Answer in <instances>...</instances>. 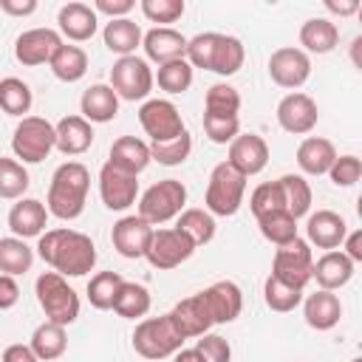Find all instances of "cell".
Segmentation results:
<instances>
[{"mask_svg":"<svg viewBox=\"0 0 362 362\" xmlns=\"http://www.w3.org/2000/svg\"><path fill=\"white\" fill-rule=\"evenodd\" d=\"M37 255L57 272L68 277H82L96 263V246L85 232L76 229H51L40 235Z\"/></svg>","mask_w":362,"mask_h":362,"instance_id":"obj_1","label":"cell"},{"mask_svg":"<svg viewBox=\"0 0 362 362\" xmlns=\"http://www.w3.org/2000/svg\"><path fill=\"white\" fill-rule=\"evenodd\" d=\"M243 42L238 37L229 34H218V31H204L195 34L192 40H187V62L192 68H204L221 76H232L240 71L243 65Z\"/></svg>","mask_w":362,"mask_h":362,"instance_id":"obj_2","label":"cell"},{"mask_svg":"<svg viewBox=\"0 0 362 362\" xmlns=\"http://www.w3.org/2000/svg\"><path fill=\"white\" fill-rule=\"evenodd\" d=\"M88 187H90V173L85 164L79 161H65L54 170L51 175V187H48V212L59 221H74L82 215L85 209V198H88Z\"/></svg>","mask_w":362,"mask_h":362,"instance_id":"obj_3","label":"cell"},{"mask_svg":"<svg viewBox=\"0 0 362 362\" xmlns=\"http://www.w3.org/2000/svg\"><path fill=\"white\" fill-rule=\"evenodd\" d=\"M243 192H246V175H240L229 161H221L209 173V184H206V195H204L206 212L221 215V218L235 215L243 204Z\"/></svg>","mask_w":362,"mask_h":362,"instance_id":"obj_4","label":"cell"},{"mask_svg":"<svg viewBox=\"0 0 362 362\" xmlns=\"http://www.w3.org/2000/svg\"><path fill=\"white\" fill-rule=\"evenodd\" d=\"M37 303L45 311L48 322L57 325H71L79 317V294L65 283L62 274L57 272H42L37 277Z\"/></svg>","mask_w":362,"mask_h":362,"instance_id":"obj_5","label":"cell"},{"mask_svg":"<svg viewBox=\"0 0 362 362\" xmlns=\"http://www.w3.org/2000/svg\"><path fill=\"white\" fill-rule=\"evenodd\" d=\"M181 345H184V337L175 331L170 314H164V317H147L133 331V348L144 359L173 356L175 351H181Z\"/></svg>","mask_w":362,"mask_h":362,"instance_id":"obj_6","label":"cell"},{"mask_svg":"<svg viewBox=\"0 0 362 362\" xmlns=\"http://www.w3.org/2000/svg\"><path fill=\"white\" fill-rule=\"evenodd\" d=\"M184 204H187V187L178 178H164V181H156L150 189H144L139 201V218H144L150 226L164 223L181 215Z\"/></svg>","mask_w":362,"mask_h":362,"instance_id":"obj_7","label":"cell"},{"mask_svg":"<svg viewBox=\"0 0 362 362\" xmlns=\"http://www.w3.org/2000/svg\"><path fill=\"white\" fill-rule=\"evenodd\" d=\"M54 139L57 136L51 122H45L42 116H23V122L14 127L11 150L25 164H40L54 150Z\"/></svg>","mask_w":362,"mask_h":362,"instance_id":"obj_8","label":"cell"},{"mask_svg":"<svg viewBox=\"0 0 362 362\" xmlns=\"http://www.w3.org/2000/svg\"><path fill=\"white\" fill-rule=\"evenodd\" d=\"M110 88L119 99H144L153 88V71L141 57H119L110 68Z\"/></svg>","mask_w":362,"mask_h":362,"instance_id":"obj_9","label":"cell"},{"mask_svg":"<svg viewBox=\"0 0 362 362\" xmlns=\"http://www.w3.org/2000/svg\"><path fill=\"white\" fill-rule=\"evenodd\" d=\"M311 249L305 240L294 238L286 246H277L274 260H272V277L294 286V288H305V283L311 280Z\"/></svg>","mask_w":362,"mask_h":362,"instance_id":"obj_10","label":"cell"},{"mask_svg":"<svg viewBox=\"0 0 362 362\" xmlns=\"http://www.w3.org/2000/svg\"><path fill=\"white\" fill-rule=\"evenodd\" d=\"M139 124L153 139V144L170 141V139H175V136H181L187 130L184 122H181L178 107L170 99H147L139 107Z\"/></svg>","mask_w":362,"mask_h":362,"instance_id":"obj_11","label":"cell"},{"mask_svg":"<svg viewBox=\"0 0 362 362\" xmlns=\"http://www.w3.org/2000/svg\"><path fill=\"white\" fill-rule=\"evenodd\" d=\"M192 252H195V243H192L184 232H178V229L173 226V229H158V232H153V240H150L144 257L150 260L153 269H175V266H181L184 260H189Z\"/></svg>","mask_w":362,"mask_h":362,"instance_id":"obj_12","label":"cell"},{"mask_svg":"<svg viewBox=\"0 0 362 362\" xmlns=\"http://www.w3.org/2000/svg\"><path fill=\"white\" fill-rule=\"evenodd\" d=\"M269 76L280 88H300L311 76V59L303 48H277L269 57Z\"/></svg>","mask_w":362,"mask_h":362,"instance_id":"obj_13","label":"cell"},{"mask_svg":"<svg viewBox=\"0 0 362 362\" xmlns=\"http://www.w3.org/2000/svg\"><path fill=\"white\" fill-rule=\"evenodd\" d=\"M317 119H320V110H317V102L308 93L294 90V93L283 96L280 105H277V122L286 133H294V136L311 133Z\"/></svg>","mask_w":362,"mask_h":362,"instance_id":"obj_14","label":"cell"},{"mask_svg":"<svg viewBox=\"0 0 362 362\" xmlns=\"http://www.w3.org/2000/svg\"><path fill=\"white\" fill-rule=\"evenodd\" d=\"M110 240H113V249L122 255V257H144L150 240H153V226L139 218V215H124L113 223V232H110Z\"/></svg>","mask_w":362,"mask_h":362,"instance_id":"obj_15","label":"cell"},{"mask_svg":"<svg viewBox=\"0 0 362 362\" xmlns=\"http://www.w3.org/2000/svg\"><path fill=\"white\" fill-rule=\"evenodd\" d=\"M99 195H102V201H105L107 209L122 212L130 204H136L139 181H136V175H127V173L116 170L113 164H105L99 170Z\"/></svg>","mask_w":362,"mask_h":362,"instance_id":"obj_16","label":"cell"},{"mask_svg":"<svg viewBox=\"0 0 362 362\" xmlns=\"http://www.w3.org/2000/svg\"><path fill=\"white\" fill-rule=\"evenodd\" d=\"M62 45L59 34L54 28H28L17 37L14 42V57L17 62L34 68V65H42V62H51L54 51Z\"/></svg>","mask_w":362,"mask_h":362,"instance_id":"obj_17","label":"cell"},{"mask_svg":"<svg viewBox=\"0 0 362 362\" xmlns=\"http://www.w3.org/2000/svg\"><path fill=\"white\" fill-rule=\"evenodd\" d=\"M229 164L240 175H257L269 164V144L257 133H243L229 141Z\"/></svg>","mask_w":362,"mask_h":362,"instance_id":"obj_18","label":"cell"},{"mask_svg":"<svg viewBox=\"0 0 362 362\" xmlns=\"http://www.w3.org/2000/svg\"><path fill=\"white\" fill-rule=\"evenodd\" d=\"M170 320H173L175 331H178L184 339H189V337H204V334L215 325L212 317H209V308H206V303H204V297H201V291L192 294V297H187V300H181V303H175L173 311H170Z\"/></svg>","mask_w":362,"mask_h":362,"instance_id":"obj_19","label":"cell"},{"mask_svg":"<svg viewBox=\"0 0 362 362\" xmlns=\"http://www.w3.org/2000/svg\"><path fill=\"white\" fill-rule=\"evenodd\" d=\"M201 297H204V303H206L209 317H212L215 325L218 322H232L240 314V308H243V294H240L238 283H232V280L212 283L209 288L201 291Z\"/></svg>","mask_w":362,"mask_h":362,"instance_id":"obj_20","label":"cell"},{"mask_svg":"<svg viewBox=\"0 0 362 362\" xmlns=\"http://www.w3.org/2000/svg\"><path fill=\"white\" fill-rule=\"evenodd\" d=\"M141 45H144L147 59H153L158 65L173 62V59H184V54H187V37L178 34L175 28H170V25L150 28L141 37Z\"/></svg>","mask_w":362,"mask_h":362,"instance_id":"obj_21","label":"cell"},{"mask_svg":"<svg viewBox=\"0 0 362 362\" xmlns=\"http://www.w3.org/2000/svg\"><path fill=\"white\" fill-rule=\"evenodd\" d=\"M305 235H308V243H314L317 249L334 252V249L345 240L348 223H345L342 215H337V212H331V209H317V212L308 218V223H305Z\"/></svg>","mask_w":362,"mask_h":362,"instance_id":"obj_22","label":"cell"},{"mask_svg":"<svg viewBox=\"0 0 362 362\" xmlns=\"http://www.w3.org/2000/svg\"><path fill=\"white\" fill-rule=\"evenodd\" d=\"M48 221V209L42 201L37 198H20L11 212H8V229L14 232V238L25 240V238H40Z\"/></svg>","mask_w":362,"mask_h":362,"instance_id":"obj_23","label":"cell"},{"mask_svg":"<svg viewBox=\"0 0 362 362\" xmlns=\"http://www.w3.org/2000/svg\"><path fill=\"white\" fill-rule=\"evenodd\" d=\"M54 147L62 156H79L93 144V127L82 116H65L54 127Z\"/></svg>","mask_w":362,"mask_h":362,"instance_id":"obj_24","label":"cell"},{"mask_svg":"<svg viewBox=\"0 0 362 362\" xmlns=\"http://www.w3.org/2000/svg\"><path fill=\"white\" fill-rule=\"evenodd\" d=\"M311 277L317 280V286L322 291H334L342 288L351 277H354V260L345 252H325L314 266H311Z\"/></svg>","mask_w":362,"mask_h":362,"instance_id":"obj_25","label":"cell"},{"mask_svg":"<svg viewBox=\"0 0 362 362\" xmlns=\"http://www.w3.org/2000/svg\"><path fill=\"white\" fill-rule=\"evenodd\" d=\"M57 23H59V31L74 40V42H85L96 34V11L85 3H65L57 14Z\"/></svg>","mask_w":362,"mask_h":362,"instance_id":"obj_26","label":"cell"},{"mask_svg":"<svg viewBox=\"0 0 362 362\" xmlns=\"http://www.w3.org/2000/svg\"><path fill=\"white\" fill-rule=\"evenodd\" d=\"M303 317H305V322H308L314 331H328V328H334V325L339 322V317H342V303H339L337 294L320 288V291H314V294L305 297V303H303Z\"/></svg>","mask_w":362,"mask_h":362,"instance_id":"obj_27","label":"cell"},{"mask_svg":"<svg viewBox=\"0 0 362 362\" xmlns=\"http://www.w3.org/2000/svg\"><path fill=\"white\" fill-rule=\"evenodd\" d=\"M107 164H113L116 170H122L127 175H139L150 164V147L136 136H122L110 144Z\"/></svg>","mask_w":362,"mask_h":362,"instance_id":"obj_28","label":"cell"},{"mask_svg":"<svg viewBox=\"0 0 362 362\" xmlns=\"http://www.w3.org/2000/svg\"><path fill=\"white\" fill-rule=\"evenodd\" d=\"M79 107H82V119L85 122H96V124H105L110 119H116L119 113V96L113 93L110 85H90L82 99H79Z\"/></svg>","mask_w":362,"mask_h":362,"instance_id":"obj_29","label":"cell"},{"mask_svg":"<svg viewBox=\"0 0 362 362\" xmlns=\"http://www.w3.org/2000/svg\"><path fill=\"white\" fill-rule=\"evenodd\" d=\"M337 158V150L328 139L311 136L297 147V167L308 175H325Z\"/></svg>","mask_w":362,"mask_h":362,"instance_id":"obj_30","label":"cell"},{"mask_svg":"<svg viewBox=\"0 0 362 362\" xmlns=\"http://www.w3.org/2000/svg\"><path fill=\"white\" fill-rule=\"evenodd\" d=\"M339 42V28L325 17H311L300 25V45L311 54H328Z\"/></svg>","mask_w":362,"mask_h":362,"instance_id":"obj_31","label":"cell"},{"mask_svg":"<svg viewBox=\"0 0 362 362\" xmlns=\"http://www.w3.org/2000/svg\"><path fill=\"white\" fill-rule=\"evenodd\" d=\"M28 348L34 351V356L40 362H51V359H59L68 348V337H65V325H57V322H42L34 328L31 334V342Z\"/></svg>","mask_w":362,"mask_h":362,"instance_id":"obj_32","label":"cell"},{"mask_svg":"<svg viewBox=\"0 0 362 362\" xmlns=\"http://www.w3.org/2000/svg\"><path fill=\"white\" fill-rule=\"evenodd\" d=\"M141 28L127 20V17H119V20H110L102 31V40L107 45V51L119 54V57H133V51L141 45Z\"/></svg>","mask_w":362,"mask_h":362,"instance_id":"obj_33","label":"cell"},{"mask_svg":"<svg viewBox=\"0 0 362 362\" xmlns=\"http://www.w3.org/2000/svg\"><path fill=\"white\" fill-rule=\"evenodd\" d=\"M51 71H54V76L57 79H62V82H76V79H82L85 76V71H88V54L79 48V45H59L57 51H54V57H51Z\"/></svg>","mask_w":362,"mask_h":362,"instance_id":"obj_34","label":"cell"},{"mask_svg":"<svg viewBox=\"0 0 362 362\" xmlns=\"http://www.w3.org/2000/svg\"><path fill=\"white\" fill-rule=\"evenodd\" d=\"M277 184H280V192H283V209L297 221V218H303L308 209H311V187H308V181L303 178V175H283V178H277Z\"/></svg>","mask_w":362,"mask_h":362,"instance_id":"obj_35","label":"cell"},{"mask_svg":"<svg viewBox=\"0 0 362 362\" xmlns=\"http://www.w3.org/2000/svg\"><path fill=\"white\" fill-rule=\"evenodd\" d=\"M113 311L124 320H136V317H144L150 311V291L141 286V283H122L119 294H116V303H113Z\"/></svg>","mask_w":362,"mask_h":362,"instance_id":"obj_36","label":"cell"},{"mask_svg":"<svg viewBox=\"0 0 362 362\" xmlns=\"http://www.w3.org/2000/svg\"><path fill=\"white\" fill-rule=\"evenodd\" d=\"M175 229L184 232L198 249V246H204V243H209L215 238V218L209 212H204V209H184L178 215Z\"/></svg>","mask_w":362,"mask_h":362,"instance_id":"obj_37","label":"cell"},{"mask_svg":"<svg viewBox=\"0 0 362 362\" xmlns=\"http://www.w3.org/2000/svg\"><path fill=\"white\" fill-rule=\"evenodd\" d=\"M31 102H34L31 88H28L23 79H17V76L0 79V110H3V113H8V116H23V113L31 110Z\"/></svg>","mask_w":362,"mask_h":362,"instance_id":"obj_38","label":"cell"},{"mask_svg":"<svg viewBox=\"0 0 362 362\" xmlns=\"http://www.w3.org/2000/svg\"><path fill=\"white\" fill-rule=\"evenodd\" d=\"M34 263V252L20 238H0V272L3 274H25Z\"/></svg>","mask_w":362,"mask_h":362,"instance_id":"obj_39","label":"cell"},{"mask_svg":"<svg viewBox=\"0 0 362 362\" xmlns=\"http://www.w3.org/2000/svg\"><path fill=\"white\" fill-rule=\"evenodd\" d=\"M257 226H260V235L274 246H286L297 238V221L286 209H277V212L257 218Z\"/></svg>","mask_w":362,"mask_h":362,"instance_id":"obj_40","label":"cell"},{"mask_svg":"<svg viewBox=\"0 0 362 362\" xmlns=\"http://www.w3.org/2000/svg\"><path fill=\"white\" fill-rule=\"evenodd\" d=\"M122 283L124 280H122L119 272H99V274H93L90 283H88V300H90V305L99 308V311L113 308Z\"/></svg>","mask_w":362,"mask_h":362,"instance_id":"obj_41","label":"cell"},{"mask_svg":"<svg viewBox=\"0 0 362 362\" xmlns=\"http://www.w3.org/2000/svg\"><path fill=\"white\" fill-rule=\"evenodd\" d=\"M263 300H266V305L272 311L286 314V311H294L303 303V288H294V286H288V283H283V280L269 274L266 283H263Z\"/></svg>","mask_w":362,"mask_h":362,"instance_id":"obj_42","label":"cell"},{"mask_svg":"<svg viewBox=\"0 0 362 362\" xmlns=\"http://www.w3.org/2000/svg\"><path fill=\"white\" fill-rule=\"evenodd\" d=\"M240 110V93L226 85V82H218L206 90L204 96V113H215V116H238Z\"/></svg>","mask_w":362,"mask_h":362,"instance_id":"obj_43","label":"cell"},{"mask_svg":"<svg viewBox=\"0 0 362 362\" xmlns=\"http://www.w3.org/2000/svg\"><path fill=\"white\" fill-rule=\"evenodd\" d=\"M31 178L25 173V167L14 158H3L0 156V198H23V192L28 189Z\"/></svg>","mask_w":362,"mask_h":362,"instance_id":"obj_44","label":"cell"},{"mask_svg":"<svg viewBox=\"0 0 362 362\" xmlns=\"http://www.w3.org/2000/svg\"><path fill=\"white\" fill-rule=\"evenodd\" d=\"M158 88L167 90V93H184L189 85H192V65L187 59H173V62H164L158 65Z\"/></svg>","mask_w":362,"mask_h":362,"instance_id":"obj_45","label":"cell"},{"mask_svg":"<svg viewBox=\"0 0 362 362\" xmlns=\"http://www.w3.org/2000/svg\"><path fill=\"white\" fill-rule=\"evenodd\" d=\"M189 150H192V139H189V133L184 130L181 136H175V139H170V141L153 144V147H150V158H156V161L164 164V167H175V164H181V161L189 156Z\"/></svg>","mask_w":362,"mask_h":362,"instance_id":"obj_46","label":"cell"},{"mask_svg":"<svg viewBox=\"0 0 362 362\" xmlns=\"http://www.w3.org/2000/svg\"><path fill=\"white\" fill-rule=\"evenodd\" d=\"M249 206H252V215H255V218H263V215H269V212L283 209L280 184H277V181H266V184L255 187V192H252V198H249Z\"/></svg>","mask_w":362,"mask_h":362,"instance_id":"obj_47","label":"cell"},{"mask_svg":"<svg viewBox=\"0 0 362 362\" xmlns=\"http://www.w3.org/2000/svg\"><path fill=\"white\" fill-rule=\"evenodd\" d=\"M240 122L238 116H215V113H204V133L209 136V141L215 144H226L238 136Z\"/></svg>","mask_w":362,"mask_h":362,"instance_id":"obj_48","label":"cell"},{"mask_svg":"<svg viewBox=\"0 0 362 362\" xmlns=\"http://www.w3.org/2000/svg\"><path fill=\"white\" fill-rule=\"evenodd\" d=\"M139 6L150 23H175L184 14V0H141Z\"/></svg>","mask_w":362,"mask_h":362,"instance_id":"obj_49","label":"cell"},{"mask_svg":"<svg viewBox=\"0 0 362 362\" xmlns=\"http://www.w3.org/2000/svg\"><path fill=\"white\" fill-rule=\"evenodd\" d=\"M328 175H331V181L337 187H354L359 181V175H362V161L356 156H337L331 170H328Z\"/></svg>","mask_w":362,"mask_h":362,"instance_id":"obj_50","label":"cell"},{"mask_svg":"<svg viewBox=\"0 0 362 362\" xmlns=\"http://www.w3.org/2000/svg\"><path fill=\"white\" fill-rule=\"evenodd\" d=\"M195 351L201 354L204 362H229V359H232L229 342H226L223 337H218V334H204V337L198 339Z\"/></svg>","mask_w":362,"mask_h":362,"instance_id":"obj_51","label":"cell"},{"mask_svg":"<svg viewBox=\"0 0 362 362\" xmlns=\"http://www.w3.org/2000/svg\"><path fill=\"white\" fill-rule=\"evenodd\" d=\"M133 0H96L93 3V11H99V14H107L110 20H119V17H124L127 11H133Z\"/></svg>","mask_w":362,"mask_h":362,"instance_id":"obj_52","label":"cell"},{"mask_svg":"<svg viewBox=\"0 0 362 362\" xmlns=\"http://www.w3.org/2000/svg\"><path fill=\"white\" fill-rule=\"evenodd\" d=\"M17 300H20V286H17V280H14L11 274H0V311L17 305Z\"/></svg>","mask_w":362,"mask_h":362,"instance_id":"obj_53","label":"cell"},{"mask_svg":"<svg viewBox=\"0 0 362 362\" xmlns=\"http://www.w3.org/2000/svg\"><path fill=\"white\" fill-rule=\"evenodd\" d=\"M0 8L11 17H28L37 11V0H0Z\"/></svg>","mask_w":362,"mask_h":362,"instance_id":"obj_54","label":"cell"},{"mask_svg":"<svg viewBox=\"0 0 362 362\" xmlns=\"http://www.w3.org/2000/svg\"><path fill=\"white\" fill-rule=\"evenodd\" d=\"M0 359H3V362H40L28 345H8Z\"/></svg>","mask_w":362,"mask_h":362,"instance_id":"obj_55","label":"cell"},{"mask_svg":"<svg viewBox=\"0 0 362 362\" xmlns=\"http://www.w3.org/2000/svg\"><path fill=\"white\" fill-rule=\"evenodd\" d=\"M345 255L356 263V260H362V232L356 229V232H351V235H345Z\"/></svg>","mask_w":362,"mask_h":362,"instance_id":"obj_56","label":"cell"},{"mask_svg":"<svg viewBox=\"0 0 362 362\" xmlns=\"http://www.w3.org/2000/svg\"><path fill=\"white\" fill-rule=\"evenodd\" d=\"M325 8L339 14V17H348V14H356L359 11V3L356 0H345V3H337V0H325Z\"/></svg>","mask_w":362,"mask_h":362,"instance_id":"obj_57","label":"cell"},{"mask_svg":"<svg viewBox=\"0 0 362 362\" xmlns=\"http://www.w3.org/2000/svg\"><path fill=\"white\" fill-rule=\"evenodd\" d=\"M173 356H175L173 362H204V359H201V354H198L195 348H187V351L181 348V351H175Z\"/></svg>","mask_w":362,"mask_h":362,"instance_id":"obj_58","label":"cell"},{"mask_svg":"<svg viewBox=\"0 0 362 362\" xmlns=\"http://www.w3.org/2000/svg\"><path fill=\"white\" fill-rule=\"evenodd\" d=\"M351 362H362V359H351Z\"/></svg>","mask_w":362,"mask_h":362,"instance_id":"obj_59","label":"cell"},{"mask_svg":"<svg viewBox=\"0 0 362 362\" xmlns=\"http://www.w3.org/2000/svg\"><path fill=\"white\" fill-rule=\"evenodd\" d=\"M0 362H3V359H0Z\"/></svg>","mask_w":362,"mask_h":362,"instance_id":"obj_60","label":"cell"}]
</instances>
